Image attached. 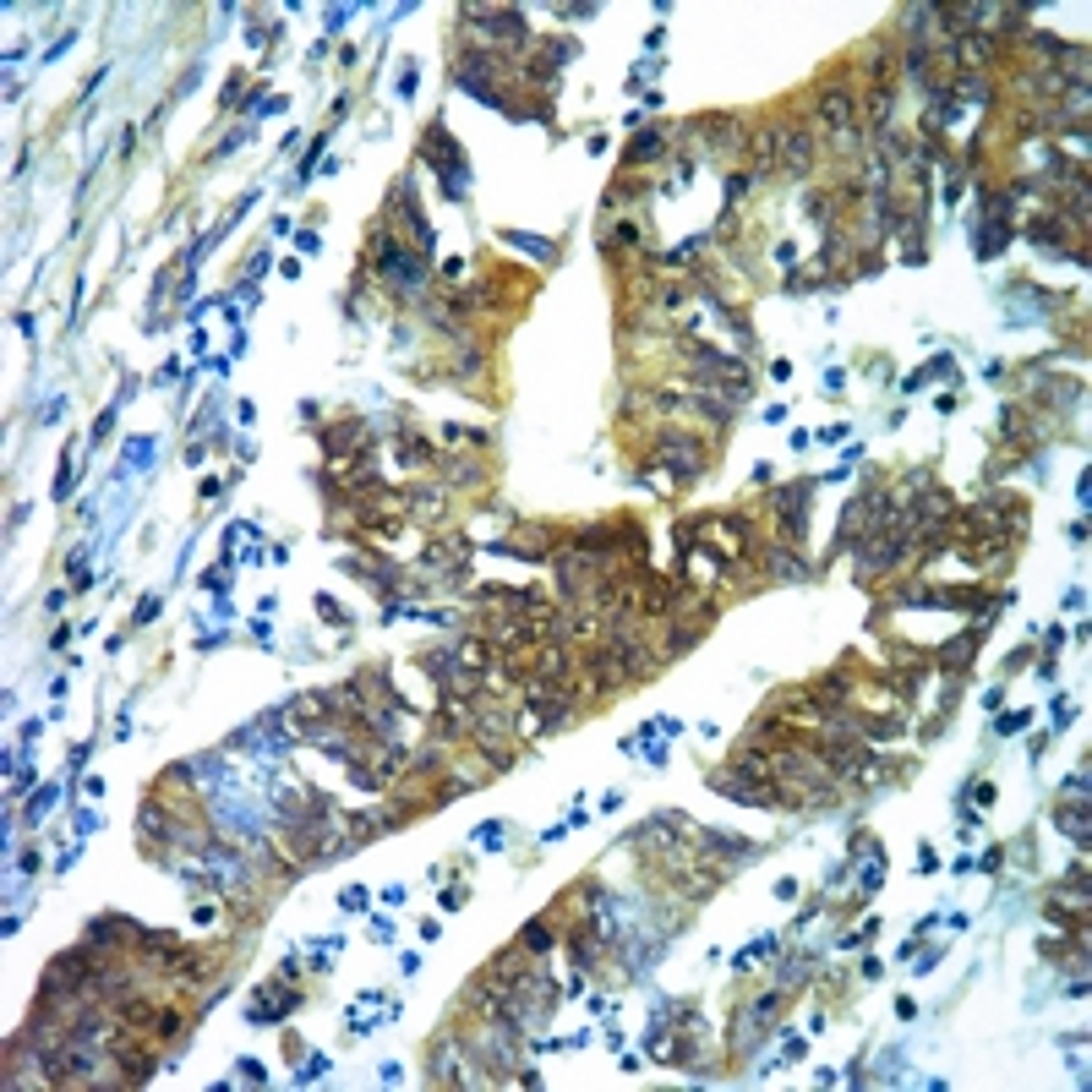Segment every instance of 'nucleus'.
Listing matches in <instances>:
<instances>
[{"mask_svg": "<svg viewBox=\"0 0 1092 1092\" xmlns=\"http://www.w3.org/2000/svg\"><path fill=\"white\" fill-rule=\"evenodd\" d=\"M519 1027H513L508 1016H497V1021H487V1027H475V1038H470V1049L487 1059V1065L497 1071V1076H508V1071H519L525 1059H519Z\"/></svg>", "mask_w": 1092, "mask_h": 1092, "instance_id": "1", "label": "nucleus"}, {"mask_svg": "<svg viewBox=\"0 0 1092 1092\" xmlns=\"http://www.w3.org/2000/svg\"><path fill=\"white\" fill-rule=\"evenodd\" d=\"M377 273L388 279L399 296H421V290H427V268H421V257H415V251H399L388 230H377Z\"/></svg>", "mask_w": 1092, "mask_h": 1092, "instance_id": "2", "label": "nucleus"}, {"mask_svg": "<svg viewBox=\"0 0 1092 1092\" xmlns=\"http://www.w3.org/2000/svg\"><path fill=\"white\" fill-rule=\"evenodd\" d=\"M814 115H819V126L830 137H836L842 148L852 142V153L863 158V132H857V104H852V93L847 88H825L819 93V104H814Z\"/></svg>", "mask_w": 1092, "mask_h": 1092, "instance_id": "3", "label": "nucleus"}, {"mask_svg": "<svg viewBox=\"0 0 1092 1092\" xmlns=\"http://www.w3.org/2000/svg\"><path fill=\"white\" fill-rule=\"evenodd\" d=\"M459 17H470V27H475V34H487L492 44H525V39H530L525 17H519V12H503V6H465Z\"/></svg>", "mask_w": 1092, "mask_h": 1092, "instance_id": "4", "label": "nucleus"}, {"mask_svg": "<svg viewBox=\"0 0 1092 1092\" xmlns=\"http://www.w3.org/2000/svg\"><path fill=\"white\" fill-rule=\"evenodd\" d=\"M656 465H661L666 475H678L683 487H688V481H694V475L704 470V448H699L694 437H678V432H666V437L656 442Z\"/></svg>", "mask_w": 1092, "mask_h": 1092, "instance_id": "5", "label": "nucleus"}, {"mask_svg": "<svg viewBox=\"0 0 1092 1092\" xmlns=\"http://www.w3.org/2000/svg\"><path fill=\"white\" fill-rule=\"evenodd\" d=\"M497 72H503V66H497V60H492L487 50H470V55H459L454 82H459L465 93H475V99H487V104H503V99H497V88H492V82H497Z\"/></svg>", "mask_w": 1092, "mask_h": 1092, "instance_id": "6", "label": "nucleus"}, {"mask_svg": "<svg viewBox=\"0 0 1092 1092\" xmlns=\"http://www.w3.org/2000/svg\"><path fill=\"white\" fill-rule=\"evenodd\" d=\"M809 508H814V481H792V487L776 492V513H781V525H787V541L809 535Z\"/></svg>", "mask_w": 1092, "mask_h": 1092, "instance_id": "7", "label": "nucleus"}, {"mask_svg": "<svg viewBox=\"0 0 1092 1092\" xmlns=\"http://www.w3.org/2000/svg\"><path fill=\"white\" fill-rule=\"evenodd\" d=\"M427 165H437L442 186L454 191V197H459V191L470 186V175H465V158H459V148H454V142H448V132H442V126H432V132H427Z\"/></svg>", "mask_w": 1092, "mask_h": 1092, "instance_id": "8", "label": "nucleus"}, {"mask_svg": "<svg viewBox=\"0 0 1092 1092\" xmlns=\"http://www.w3.org/2000/svg\"><path fill=\"white\" fill-rule=\"evenodd\" d=\"M814 137L803 132V126H781V153H776V170H787V175H809V165H814Z\"/></svg>", "mask_w": 1092, "mask_h": 1092, "instance_id": "9", "label": "nucleus"}, {"mask_svg": "<svg viewBox=\"0 0 1092 1092\" xmlns=\"http://www.w3.org/2000/svg\"><path fill=\"white\" fill-rule=\"evenodd\" d=\"M765 568L776 573V580H809V573H814L809 563H797L787 546H765Z\"/></svg>", "mask_w": 1092, "mask_h": 1092, "instance_id": "10", "label": "nucleus"}, {"mask_svg": "<svg viewBox=\"0 0 1092 1092\" xmlns=\"http://www.w3.org/2000/svg\"><path fill=\"white\" fill-rule=\"evenodd\" d=\"M1005 241H1011V224H1005V219H983V224H978V257H1000Z\"/></svg>", "mask_w": 1092, "mask_h": 1092, "instance_id": "11", "label": "nucleus"}, {"mask_svg": "<svg viewBox=\"0 0 1092 1092\" xmlns=\"http://www.w3.org/2000/svg\"><path fill=\"white\" fill-rule=\"evenodd\" d=\"M776 153H781V126H770V132L754 142V170L770 175V170H776Z\"/></svg>", "mask_w": 1092, "mask_h": 1092, "instance_id": "12", "label": "nucleus"}, {"mask_svg": "<svg viewBox=\"0 0 1092 1092\" xmlns=\"http://www.w3.org/2000/svg\"><path fill=\"white\" fill-rule=\"evenodd\" d=\"M699 842H704V847H716V852H727V857H749V852H754V842L727 836V830H699Z\"/></svg>", "mask_w": 1092, "mask_h": 1092, "instance_id": "13", "label": "nucleus"}, {"mask_svg": "<svg viewBox=\"0 0 1092 1092\" xmlns=\"http://www.w3.org/2000/svg\"><path fill=\"white\" fill-rule=\"evenodd\" d=\"M661 148H666V132H645V137H634V148H628V165H656V158H661Z\"/></svg>", "mask_w": 1092, "mask_h": 1092, "instance_id": "14", "label": "nucleus"}, {"mask_svg": "<svg viewBox=\"0 0 1092 1092\" xmlns=\"http://www.w3.org/2000/svg\"><path fill=\"white\" fill-rule=\"evenodd\" d=\"M978 639H983V634H961V639H950V645L940 650V661H945V666H967L973 650H978Z\"/></svg>", "mask_w": 1092, "mask_h": 1092, "instance_id": "15", "label": "nucleus"}, {"mask_svg": "<svg viewBox=\"0 0 1092 1092\" xmlns=\"http://www.w3.org/2000/svg\"><path fill=\"white\" fill-rule=\"evenodd\" d=\"M573 961H580V967H596V961H601V934H596V928H580V934H573Z\"/></svg>", "mask_w": 1092, "mask_h": 1092, "instance_id": "16", "label": "nucleus"}, {"mask_svg": "<svg viewBox=\"0 0 1092 1092\" xmlns=\"http://www.w3.org/2000/svg\"><path fill=\"white\" fill-rule=\"evenodd\" d=\"M454 650H459V666H465V672H487V645H481V639H459Z\"/></svg>", "mask_w": 1092, "mask_h": 1092, "instance_id": "17", "label": "nucleus"}, {"mask_svg": "<svg viewBox=\"0 0 1092 1092\" xmlns=\"http://www.w3.org/2000/svg\"><path fill=\"white\" fill-rule=\"evenodd\" d=\"M1059 830L1076 836V847H1087V814L1081 809H1059Z\"/></svg>", "mask_w": 1092, "mask_h": 1092, "instance_id": "18", "label": "nucleus"}, {"mask_svg": "<svg viewBox=\"0 0 1092 1092\" xmlns=\"http://www.w3.org/2000/svg\"><path fill=\"white\" fill-rule=\"evenodd\" d=\"M525 950H530V956L552 950V928H546V923H525Z\"/></svg>", "mask_w": 1092, "mask_h": 1092, "instance_id": "19", "label": "nucleus"}, {"mask_svg": "<svg viewBox=\"0 0 1092 1092\" xmlns=\"http://www.w3.org/2000/svg\"><path fill=\"white\" fill-rule=\"evenodd\" d=\"M328 711V694H301V699H290V716H323Z\"/></svg>", "mask_w": 1092, "mask_h": 1092, "instance_id": "20", "label": "nucleus"}, {"mask_svg": "<svg viewBox=\"0 0 1092 1092\" xmlns=\"http://www.w3.org/2000/svg\"><path fill=\"white\" fill-rule=\"evenodd\" d=\"M356 437H361V421H344L339 432H328V454H344V448L356 442Z\"/></svg>", "mask_w": 1092, "mask_h": 1092, "instance_id": "21", "label": "nucleus"}, {"mask_svg": "<svg viewBox=\"0 0 1092 1092\" xmlns=\"http://www.w3.org/2000/svg\"><path fill=\"white\" fill-rule=\"evenodd\" d=\"M863 737H902V721H890V716H874L869 727H857Z\"/></svg>", "mask_w": 1092, "mask_h": 1092, "instance_id": "22", "label": "nucleus"}, {"mask_svg": "<svg viewBox=\"0 0 1092 1092\" xmlns=\"http://www.w3.org/2000/svg\"><path fill=\"white\" fill-rule=\"evenodd\" d=\"M803 208H809V219H819V224H825V219H830V203H825V197H819V191H814V197H809V203H803Z\"/></svg>", "mask_w": 1092, "mask_h": 1092, "instance_id": "23", "label": "nucleus"}, {"mask_svg": "<svg viewBox=\"0 0 1092 1092\" xmlns=\"http://www.w3.org/2000/svg\"><path fill=\"white\" fill-rule=\"evenodd\" d=\"M1065 792H1076V797H1087V770H1076V776L1065 781Z\"/></svg>", "mask_w": 1092, "mask_h": 1092, "instance_id": "24", "label": "nucleus"}]
</instances>
